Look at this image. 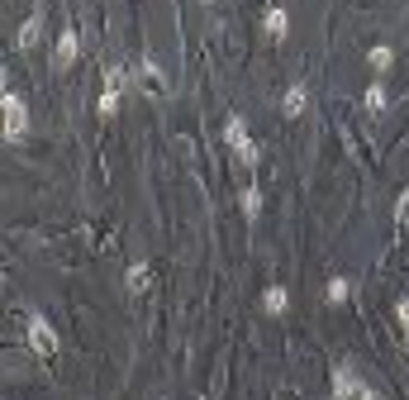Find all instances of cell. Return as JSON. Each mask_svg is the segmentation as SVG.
Wrapping results in <instances>:
<instances>
[{
    "mask_svg": "<svg viewBox=\"0 0 409 400\" xmlns=\"http://www.w3.org/2000/svg\"><path fill=\"white\" fill-rule=\"evenodd\" d=\"M129 86V72L124 67H110V72H105V91H124Z\"/></svg>",
    "mask_w": 409,
    "mask_h": 400,
    "instance_id": "obj_15",
    "label": "cell"
},
{
    "mask_svg": "<svg viewBox=\"0 0 409 400\" xmlns=\"http://www.w3.org/2000/svg\"><path fill=\"white\" fill-rule=\"evenodd\" d=\"M333 396H338V400H357V396H362V382H357L343 362L333 367Z\"/></svg>",
    "mask_w": 409,
    "mask_h": 400,
    "instance_id": "obj_5",
    "label": "cell"
},
{
    "mask_svg": "<svg viewBox=\"0 0 409 400\" xmlns=\"http://www.w3.org/2000/svg\"><path fill=\"white\" fill-rule=\"evenodd\" d=\"M100 114H105V119L119 114V91H100Z\"/></svg>",
    "mask_w": 409,
    "mask_h": 400,
    "instance_id": "obj_16",
    "label": "cell"
},
{
    "mask_svg": "<svg viewBox=\"0 0 409 400\" xmlns=\"http://www.w3.org/2000/svg\"><path fill=\"white\" fill-rule=\"evenodd\" d=\"M243 215H248V220H257V215H262V191H257V186H248V191H243Z\"/></svg>",
    "mask_w": 409,
    "mask_h": 400,
    "instance_id": "obj_13",
    "label": "cell"
},
{
    "mask_svg": "<svg viewBox=\"0 0 409 400\" xmlns=\"http://www.w3.org/2000/svg\"><path fill=\"white\" fill-rule=\"evenodd\" d=\"M347 296H352V286H347V276H333V281H329V301H333V305H343Z\"/></svg>",
    "mask_w": 409,
    "mask_h": 400,
    "instance_id": "obj_14",
    "label": "cell"
},
{
    "mask_svg": "<svg viewBox=\"0 0 409 400\" xmlns=\"http://www.w3.org/2000/svg\"><path fill=\"white\" fill-rule=\"evenodd\" d=\"M38 33H43V19L29 15L24 24H19V38H15V43H19V48H33V43H38Z\"/></svg>",
    "mask_w": 409,
    "mask_h": 400,
    "instance_id": "obj_8",
    "label": "cell"
},
{
    "mask_svg": "<svg viewBox=\"0 0 409 400\" xmlns=\"http://www.w3.org/2000/svg\"><path fill=\"white\" fill-rule=\"evenodd\" d=\"M224 139H229V148L238 153V162H243V167H257V144L248 139V124H243L238 114L224 124Z\"/></svg>",
    "mask_w": 409,
    "mask_h": 400,
    "instance_id": "obj_2",
    "label": "cell"
},
{
    "mask_svg": "<svg viewBox=\"0 0 409 400\" xmlns=\"http://www.w3.org/2000/svg\"><path fill=\"white\" fill-rule=\"evenodd\" d=\"M366 110H371V114L386 110V86H381V81H371V86H366Z\"/></svg>",
    "mask_w": 409,
    "mask_h": 400,
    "instance_id": "obj_12",
    "label": "cell"
},
{
    "mask_svg": "<svg viewBox=\"0 0 409 400\" xmlns=\"http://www.w3.org/2000/svg\"><path fill=\"white\" fill-rule=\"evenodd\" d=\"M29 348L38 352V357H53V352H58V334L48 329L43 315H29Z\"/></svg>",
    "mask_w": 409,
    "mask_h": 400,
    "instance_id": "obj_3",
    "label": "cell"
},
{
    "mask_svg": "<svg viewBox=\"0 0 409 400\" xmlns=\"http://www.w3.org/2000/svg\"><path fill=\"white\" fill-rule=\"evenodd\" d=\"M285 29H290L285 10H267V33H271V38H285Z\"/></svg>",
    "mask_w": 409,
    "mask_h": 400,
    "instance_id": "obj_11",
    "label": "cell"
},
{
    "mask_svg": "<svg viewBox=\"0 0 409 400\" xmlns=\"http://www.w3.org/2000/svg\"><path fill=\"white\" fill-rule=\"evenodd\" d=\"M0 105H5V139H10V144H19V139H24V129H29L24 96H19V91H5V100H0Z\"/></svg>",
    "mask_w": 409,
    "mask_h": 400,
    "instance_id": "obj_1",
    "label": "cell"
},
{
    "mask_svg": "<svg viewBox=\"0 0 409 400\" xmlns=\"http://www.w3.org/2000/svg\"><path fill=\"white\" fill-rule=\"evenodd\" d=\"M77 53H81L77 29H62V33H58V48H53V67H58V72H67V67L77 63Z\"/></svg>",
    "mask_w": 409,
    "mask_h": 400,
    "instance_id": "obj_4",
    "label": "cell"
},
{
    "mask_svg": "<svg viewBox=\"0 0 409 400\" xmlns=\"http://www.w3.org/2000/svg\"><path fill=\"white\" fill-rule=\"evenodd\" d=\"M305 100H310V91H305V86H290L281 96V114L285 119H300V114H305Z\"/></svg>",
    "mask_w": 409,
    "mask_h": 400,
    "instance_id": "obj_6",
    "label": "cell"
},
{
    "mask_svg": "<svg viewBox=\"0 0 409 400\" xmlns=\"http://www.w3.org/2000/svg\"><path fill=\"white\" fill-rule=\"evenodd\" d=\"M262 305H267V315H281L285 305H290V291H285V286H267V296H262Z\"/></svg>",
    "mask_w": 409,
    "mask_h": 400,
    "instance_id": "obj_9",
    "label": "cell"
},
{
    "mask_svg": "<svg viewBox=\"0 0 409 400\" xmlns=\"http://www.w3.org/2000/svg\"><path fill=\"white\" fill-rule=\"evenodd\" d=\"M395 225H400V229H405V225H409V191H405V195H400V205H395Z\"/></svg>",
    "mask_w": 409,
    "mask_h": 400,
    "instance_id": "obj_17",
    "label": "cell"
},
{
    "mask_svg": "<svg viewBox=\"0 0 409 400\" xmlns=\"http://www.w3.org/2000/svg\"><path fill=\"white\" fill-rule=\"evenodd\" d=\"M366 63L376 67V72H391V63H395V53H391V48H386V43H376V48L366 53Z\"/></svg>",
    "mask_w": 409,
    "mask_h": 400,
    "instance_id": "obj_10",
    "label": "cell"
},
{
    "mask_svg": "<svg viewBox=\"0 0 409 400\" xmlns=\"http://www.w3.org/2000/svg\"><path fill=\"white\" fill-rule=\"evenodd\" d=\"M148 286H153V267H148V262H133V267H129V291L143 296Z\"/></svg>",
    "mask_w": 409,
    "mask_h": 400,
    "instance_id": "obj_7",
    "label": "cell"
},
{
    "mask_svg": "<svg viewBox=\"0 0 409 400\" xmlns=\"http://www.w3.org/2000/svg\"><path fill=\"white\" fill-rule=\"evenodd\" d=\"M357 400H381V396H376V391H371V386H362V396H357Z\"/></svg>",
    "mask_w": 409,
    "mask_h": 400,
    "instance_id": "obj_19",
    "label": "cell"
},
{
    "mask_svg": "<svg viewBox=\"0 0 409 400\" xmlns=\"http://www.w3.org/2000/svg\"><path fill=\"white\" fill-rule=\"evenodd\" d=\"M395 315H400V324H405V334H409V301H400V305H395Z\"/></svg>",
    "mask_w": 409,
    "mask_h": 400,
    "instance_id": "obj_18",
    "label": "cell"
}]
</instances>
